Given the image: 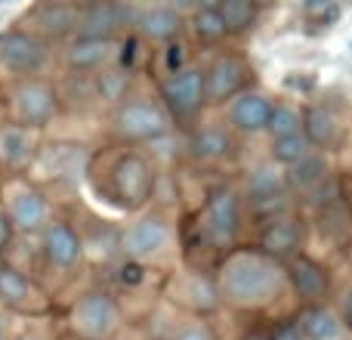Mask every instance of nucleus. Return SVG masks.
Segmentation results:
<instances>
[{"mask_svg":"<svg viewBox=\"0 0 352 340\" xmlns=\"http://www.w3.org/2000/svg\"><path fill=\"white\" fill-rule=\"evenodd\" d=\"M287 273L263 251H235L219 266V294L235 306H266L281 294Z\"/></svg>","mask_w":352,"mask_h":340,"instance_id":"f257e3e1","label":"nucleus"},{"mask_svg":"<svg viewBox=\"0 0 352 340\" xmlns=\"http://www.w3.org/2000/svg\"><path fill=\"white\" fill-rule=\"evenodd\" d=\"M118 322H121V316H118L115 300L99 291L84 294L68 316V328L80 340H109L118 331Z\"/></svg>","mask_w":352,"mask_h":340,"instance_id":"f03ea898","label":"nucleus"},{"mask_svg":"<svg viewBox=\"0 0 352 340\" xmlns=\"http://www.w3.org/2000/svg\"><path fill=\"white\" fill-rule=\"evenodd\" d=\"M170 130V118L161 105L155 103H124L115 115V134L121 140L130 142H148V140H158Z\"/></svg>","mask_w":352,"mask_h":340,"instance_id":"7ed1b4c3","label":"nucleus"},{"mask_svg":"<svg viewBox=\"0 0 352 340\" xmlns=\"http://www.w3.org/2000/svg\"><path fill=\"white\" fill-rule=\"evenodd\" d=\"M201 229L207 232L210 244L226 248L235 242L238 229H241V207H238V195L232 189H213L210 198L204 204V217H201Z\"/></svg>","mask_w":352,"mask_h":340,"instance_id":"20e7f679","label":"nucleus"},{"mask_svg":"<svg viewBox=\"0 0 352 340\" xmlns=\"http://www.w3.org/2000/svg\"><path fill=\"white\" fill-rule=\"evenodd\" d=\"M111 192H115L118 204L140 207L152 195V167H148V161L142 155L118 158V164L111 167Z\"/></svg>","mask_w":352,"mask_h":340,"instance_id":"39448f33","label":"nucleus"},{"mask_svg":"<svg viewBox=\"0 0 352 340\" xmlns=\"http://www.w3.org/2000/svg\"><path fill=\"white\" fill-rule=\"evenodd\" d=\"M161 99L176 118H192L204 103V72L201 68H182L173 72L161 84Z\"/></svg>","mask_w":352,"mask_h":340,"instance_id":"423d86ee","label":"nucleus"},{"mask_svg":"<svg viewBox=\"0 0 352 340\" xmlns=\"http://www.w3.org/2000/svg\"><path fill=\"white\" fill-rule=\"evenodd\" d=\"M244 81H248V65L238 56H217L204 72V103H226L232 96H241Z\"/></svg>","mask_w":352,"mask_h":340,"instance_id":"0eeeda50","label":"nucleus"},{"mask_svg":"<svg viewBox=\"0 0 352 340\" xmlns=\"http://www.w3.org/2000/svg\"><path fill=\"white\" fill-rule=\"evenodd\" d=\"M12 105H16V118L22 121V127H41L56 115V93L47 81L28 78L19 84Z\"/></svg>","mask_w":352,"mask_h":340,"instance_id":"6e6552de","label":"nucleus"},{"mask_svg":"<svg viewBox=\"0 0 352 340\" xmlns=\"http://www.w3.org/2000/svg\"><path fill=\"white\" fill-rule=\"evenodd\" d=\"M43 43L28 31H10L0 37V68L12 74H34L43 65Z\"/></svg>","mask_w":352,"mask_h":340,"instance_id":"1a4fd4ad","label":"nucleus"},{"mask_svg":"<svg viewBox=\"0 0 352 340\" xmlns=\"http://www.w3.org/2000/svg\"><path fill=\"white\" fill-rule=\"evenodd\" d=\"M300 244H303V223L294 213H275L266 223L260 238V251L275 260H291L297 257Z\"/></svg>","mask_w":352,"mask_h":340,"instance_id":"9d476101","label":"nucleus"},{"mask_svg":"<svg viewBox=\"0 0 352 340\" xmlns=\"http://www.w3.org/2000/svg\"><path fill=\"white\" fill-rule=\"evenodd\" d=\"M170 238V229L161 217H142L140 223H133L121 238V251L130 260H148V257L161 254V248Z\"/></svg>","mask_w":352,"mask_h":340,"instance_id":"9b49d317","label":"nucleus"},{"mask_svg":"<svg viewBox=\"0 0 352 340\" xmlns=\"http://www.w3.org/2000/svg\"><path fill=\"white\" fill-rule=\"evenodd\" d=\"M285 273H287V281L294 285V291L312 306H316L331 288L328 273H324L316 260H309V257H291Z\"/></svg>","mask_w":352,"mask_h":340,"instance_id":"f8f14e48","label":"nucleus"},{"mask_svg":"<svg viewBox=\"0 0 352 340\" xmlns=\"http://www.w3.org/2000/svg\"><path fill=\"white\" fill-rule=\"evenodd\" d=\"M80 254H84V244H80L78 232L68 223L56 220V223H50L47 229H43V257H47L53 266H59V269L74 266V263L80 260Z\"/></svg>","mask_w":352,"mask_h":340,"instance_id":"ddd939ff","label":"nucleus"},{"mask_svg":"<svg viewBox=\"0 0 352 340\" xmlns=\"http://www.w3.org/2000/svg\"><path fill=\"white\" fill-rule=\"evenodd\" d=\"M0 300L19 312H41L43 306H47L41 291H37L16 266H6V263L0 266Z\"/></svg>","mask_w":352,"mask_h":340,"instance_id":"4468645a","label":"nucleus"},{"mask_svg":"<svg viewBox=\"0 0 352 340\" xmlns=\"http://www.w3.org/2000/svg\"><path fill=\"white\" fill-rule=\"evenodd\" d=\"M269 118H272V103L263 93H241L229 109V121L244 134L269 130Z\"/></svg>","mask_w":352,"mask_h":340,"instance_id":"2eb2a0df","label":"nucleus"},{"mask_svg":"<svg viewBox=\"0 0 352 340\" xmlns=\"http://www.w3.org/2000/svg\"><path fill=\"white\" fill-rule=\"evenodd\" d=\"M130 16H133V12L118 3L87 6V10H80V37H105V41H111V34H115L124 25V19H130Z\"/></svg>","mask_w":352,"mask_h":340,"instance_id":"dca6fc26","label":"nucleus"},{"mask_svg":"<svg viewBox=\"0 0 352 340\" xmlns=\"http://www.w3.org/2000/svg\"><path fill=\"white\" fill-rule=\"evenodd\" d=\"M10 220L12 226L19 229H41L47 223V201L37 189H19L12 195V204H10Z\"/></svg>","mask_w":352,"mask_h":340,"instance_id":"f3484780","label":"nucleus"},{"mask_svg":"<svg viewBox=\"0 0 352 340\" xmlns=\"http://www.w3.org/2000/svg\"><path fill=\"white\" fill-rule=\"evenodd\" d=\"M31 152H34V140H31L28 127L16 124V127L0 130V167L3 170H19L22 164H28Z\"/></svg>","mask_w":352,"mask_h":340,"instance_id":"a211bd4d","label":"nucleus"},{"mask_svg":"<svg viewBox=\"0 0 352 340\" xmlns=\"http://www.w3.org/2000/svg\"><path fill=\"white\" fill-rule=\"evenodd\" d=\"M109 56H111V41H105V37H78V41L65 50L68 65L78 68V72L99 68Z\"/></svg>","mask_w":352,"mask_h":340,"instance_id":"6ab92c4d","label":"nucleus"},{"mask_svg":"<svg viewBox=\"0 0 352 340\" xmlns=\"http://www.w3.org/2000/svg\"><path fill=\"white\" fill-rule=\"evenodd\" d=\"M34 25L43 34H65L72 28H80V10L68 3H43L34 12Z\"/></svg>","mask_w":352,"mask_h":340,"instance_id":"aec40b11","label":"nucleus"},{"mask_svg":"<svg viewBox=\"0 0 352 340\" xmlns=\"http://www.w3.org/2000/svg\"><path fill=\"white\" fill-rule=\"evenodd\" d=\"M285 173H278L275 167H256L248 180V195L256 204H275V201L285 195Z\"/></svg>","mask_w":352,"mask_h":340,"instance_id":"412c9836","label":"nucleus"},{"mask_svg":"<svg viewBox=\"0 0 352 340\" xmlns=\"http://www.w3.org/2000/svg\"><path fill=\"white\" fill-rule=\"evenodd\" d=\"M192 152L204 161H223L235 152V142H232V136L226 134L223 127H204L195 134Z\"/></svg>","mask_w":352,"mask_h":340,"instance_id":"4be33fe9","label":"nucleus"},{"mask_svg":"<svg viewBox=\"0 0 352 340\" xmlns=\"http://www.w3.org/2000/svg\"><path fill=\"white\" fill-rule=\"evenodd\" d=\"M136 25H140V31L148 41H170L179 31V12L170 10V6H155V10L142 12L136 19Z\"/></svg>","mask_w":352,"mask_h":340,"instance_id":"5701e85b","label":"nucleus"},{"mask_svg":"<svg viewBox=\"0 0 352 340\" xmlns=\"http://www.w3.org/2000/svg\"><path fill=\"white\" fill-rule=\"evenodd\" d=\"M303 136L309 146H331L337 140V118L322 105H312L303 111Z\"/></svg>","mask_w":352,"mask_h":340,"instance_id":"b1692460","label":"nucleus"},{"mask_svg":"<svg viewBox=\"0 0 352 340\" xmlns=\"http://www.w3.org/2000/svg\"><path fill=\"white\" fill-rule=\"evenodd\" d=\"M297 328L303 340H331L337 334V319L324 306H306L297 316Z\"/></svg>","mask_w":352,"mask_h":340,"instance_id":"393cba45","label":"nucleus"},{"mask_svg":"<svg viewBox=\"0 0 352 340\" xmlns=\"http://www.w3.org/2000/svg\"><path fill=\"white\" fill-rule=\"evenodd\" d=\"M324 176H328V164H324V158L322 155H306L300 164H294V167H287V173H285V180H287V186H294V189H312V186H318V182H324Z\"/></svg>","mask_w":352,"mask_h":340,"instance_id":"a878e982","label":"nucleus"},{"mask_svg":"<svg viewBox=\"0 0 352 340\" xmlns=\"http://www.w3.org/2000/svg\"><path fill=\"white\" fill-rule=\"evenodd\" d=\"M217 12L223 16L226 31H248L256 22V6L248 0H223L217 3Z\"/></svg>","mask_w":352,"mask_h":340,"instance_id":"bb28decb","label":"nucleus"},{"mask_svg":"<svg viewBox=\"0 0 352 340\" xmlns=\"http://www.w3.org/2000/svg\"><path fill=\"white\" fill-rule=\"evenodd\" d=\"M192 28H195V34H198V41H207V43H217V41H223V37L229 34V31H226L223 16L217 12V6H204V10L195 12Z\"/></svg>","mask_w":352,"mask_h":340,"instance_id":"cd10ccee","label":"nucleus"},{"mask_svg":"<svg viewBox=\"0 0 352 340\" xmlns=\"http://www.w3.org/2000/svg\"><path fill=\"white\" fill-rule=\"evenodd\" d=\"M306 155H312V146L303 134H294V136H285V140L272 142V158L278 161V164L294 167V164H300Z\"/></svg>","mask_w":352,"mask_h":340,"instance_id":"c85d7f7f","label":"nucleus"},{"mask_svg":"<svg viewBox=\"0 0 352 340\" xmlns=\"http://www.w3.org/2000/svg\"><path fill=\"white\" fill-rule=\"evenodd\" d=\"M303 130V115H300L294 105L281 103V105H272V118H269V134L275 140H285V136H294Z\"/></svg>","mask_w":352,"mask_h":340,"instance_id":"c756f323","label":"nucleus"},{"mask_svg":"<svg viewBox=\"0 0 352 340\" xmlns=\"http://www.w3.org/2000/svg\"><path fill=\"white\" fill-rule=\"evenodd\" d=\"M99 93H102V99H124V93H127V74L124 72H105L99 74Z\"/></svg>","mask_w":352,"mask_h":340,"instance_id":"7c9ffc66","label":"nucleus"},{"mask_svg":"<svg viewBox=\"0 0 352 340\" xmlns=\"http://www.w3.org/2000/svg\"><path fill=\"white\" fill-rule=\"evenodd\" d=\"M170 340H217V334H213V328L204 322H188V325H182V328H176Z\"/></svg>","mask_w":352,"mask_h":340,"instance_id":"2f4dec72","label":"nucleus"},{"mask_svg":"<svg viewBox=\"0 0 352 340\" xmlns=\"http://www.w3.org/2000/svg\"><path fill=\"white\" fill-rule=\"evenodd\" d=\"M12 229H16V226H12L10 213H6L3 207H0V254H3V251L10 248V242H12Z\"/></svg>","mask_w":352,"mask_h":340,"instance_id":"473e14b6","label":"nucleus"},{"mask_svg":"<svg viewBox=\"0 0 352 340\" xmlns=\"http://www.w3.org/2000/svg\"><path fill=\"white\" fill-rule=\"evenodd\" d=\"M269 340H303V334H300V328L294 322L281 325V328H275L272 334H269Z\"/></svg>","mask_w":352,"mask_h":340,"instance_id":"72a5a7b5","label":"nucleus"},{"mask_svg":"<svg viewBox=\"0 0 352 340\" xmlns=\"http://www.w3.org/2000/svg\"><path fill=\"white\" fill-rule=\"evenodd\" d=\"M340 312H343V322H346L349 328H352V291H346V297H343Z\"/></svg>","mask_w":352,"mask_h":340,"instance_id":"f704fd0d","label":"nucleus"},{"mask_svg":"<svg viewBox=\"0 0 352 340\" xmlns=\"http://www.w3.org/2000/svg\"><path fill=\"white\" fill-rule=\"evenodd\" d=\"M241 340H269V334H263V331H250V334H244Z\"/></svg>","mask_w":352,"mask_h":340,"instance_id":"c9c22d12","label":"nucleus"},{"mask_svg":"<svg viewBox=\"0 0 352 340\" xmlns=\"http://www.w3.org/2000/svg\"><path fill=\"white\" fill-rule=\"evenodd\" d=\"M19 340H31V337H19Z\"/></svg>","mask_w":352,"mask_h":340,"instance_id":"e433bc0d","label":"nucleus"},{"mask_svg":"<svg viewBox=\"0 0 352 340\" xmlns=\"http://www.w3.org/2000/svg\"><path fill=\"white\" fill-rule=\"evenodd\" d=\"M0 334H3V325H0Z\"/></svg>","mask_w":352,"mask_h":340,"instance_id":"4c0bfd02","label":"nucleus"}]
</instances>
